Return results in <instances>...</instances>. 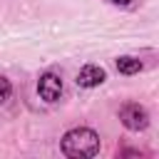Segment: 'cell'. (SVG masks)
Here are the masks:
<instances>
[{
	"label": "cell",
	"mask_w": 159,
	"mask_h": 159,
	"mask_svg": "<svg viewBox=\"0 0 159 159\" xmlns=\"http://www.w3.org/2000/svg\"><path fill=\"white\" fill-rule=\"evenodd\" d=\"M99 134L92 129V127H75L70 132H65L62 142H60V149L65 157L70 159H89V157H97L99 154Z\"/></svg>",
	"instance_id": "cell-1"
},
{
	"label": "cell",
	"mask_w": 159,
	"mask_h": 159,
	"mask_svg": "<svg viewBox=\"0 0 159 159\" xmlns=\"http://www.w3.org/2000/svg\"><path fill=\"white\" fill-rule=\"evenodd\" d=\"M119 122L129 132H142V129L149 127V112L139 102H124L119 107Z\"/></svg>",
	"instance_id": "cell-2"
},
{
	"label": "cell",
	"mask_w": 159,
	"mask_h": 159,
	"mask_svg": "<svg viewBox=\"0 0 159 159\" xmlns=\"http://www.w3.org/2000/svg\"><path fill=\"white\" fill-rule=\"evenodd\" d=\"M62 77L57 75V72H42L40 75V80H37V94L47 102V104H55V102H60V97H62Z\"/></svg>",
	"instance_id": "cell-3"
},
{
	"label": "cell",
	"mask_w": 159,
	"mask_h": 159,
	"mask_svg": "<svg viewBox=\"0 0 159 159\" xmlns=\"http://www.w3.org/2000/svg\"><path fill=\"white\" fill-rule=\"evenodd\" d=\"M107 80V72H104V67H99V65H84L80 72H77V87H82V89H92V87H99L102 82Z\"/></svg>",
	"instance_id": "cell-4"
},
{
	"label": "cell",
	"mask_w": 159,
	"mask_h": 159,
	"mask_svg": "<svg viewBox=\"0 0 159 159\" xmlns=\"http://www.w3.org/2000/svg\"><path fill=\"white\" fill-rule=\"evenodd\" d=\"M114 67H117V72L119 75H137V72H142V60L139 57H134V55H122V57H117L114 60Z\"/></svg>",
	"instance_id": "cell-5"
},
{
	"label": "cell",
	"mask_w": 159,
	"mask_h": 159,
	"mask_svg": "<svg viewBox=\"0 0 159 159\" xmlns=\"http://www.w3.org/2000/svg\"><path fill=\"white\" fill-rule=\"evenodd\" d=\"M12 97V82L7 77H0V104H5Z\"/></svg>",
	"instance_id": "cell-6"
},
{
	"label": "cell",
	"mask_w": 159,
	"mask_h": 159,
	"mask_svg": "<svg viewBox=\"0 0 159 159\" xmlns=\"http://www.w3.org/2000/svg\"><path fill=\"white\" fill-rule=\"evenodd\" d=\"M112 5H117V7H129V5H134V0H109Z\"/></svg>",
	"instance_id": "cell-7"
}]
</instances>
